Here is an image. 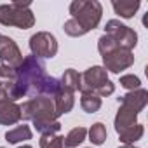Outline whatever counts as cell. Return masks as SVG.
<instances>
[{
    "instance_id": "1",
    "label": "cell",
    "mask_w": 148,
    "mask_h": 148,
    "mask_svg": "<svg viewBox=\"0 0 148 148\" xmlns=\"http://www.w3.org/2000/svg\"><path fill=\"white\" fill-rule=\"evenodd\" d=\"M59 87H61L59 79L47 75L42 59H37L35 56H26L21 66L16 70L14 101L35 96H49L52 99L58 94Z\"/></svg>"
},
{
    "instance_id": "2",
    "label": "cell",
    "mask_w": 148,
    "mask_h": 148,
    "mask_svg": "<svg viewBox=\"0 0 148 148\" xmlns=\"http://www.w3.org/2000/svg\"><path fill=\"white\" fill-rule=\"evenodd\" d=\"M19 108H21V119L32 120L33 127L40 134H58L59 132L61 124L54 110V101L49 96L30 98L23 105H19Z\"/></svg>"
},
{
    "instance_id": "3",
    "label": "cell",
    "mask_w": 148,
    "mask_h": 148,
    "mask_svg": "<svg viewBox=\"0 0 148 148\" xmlns=\"http://www.w3.org/2000/svg\"><path fill=\"white\" fill-rule=\"evenodd\" d=\"M80 92H96L99 98H108L115 92V84L108 79V71L103 66H91L80 73Z\"/></svg>"
},
{
    "instance_id": "4",
    "label": "cell",
    "mask_w": 148,
    "mask_h": 148,
    "mask_svg": "<svg viewBox=\"0 0 148 148\" xmlns=\"http://www.w3.org/2000/svg\"><path fill=\"white\" fill-rule=\"evenodd\" d=\"M71 19H75L87 33L99 26L103 18V5L98 0H73L70 4Z\"/></svg>"
},
{
    "instance_id": "5",
    "label": "cell",
    "mask_w": 148,
    "mask_h": 148,
    "mask_svg": "<svg viewBox=\"0 0 148 148\" xmlns=\"http://www.w3.org/2000/svg\"><path fill=\"white\" fill-rule=\"evenodd\" d=\"M0 25L28 30L35 25V16L30 9V2H11L0 5Z\"/></svg>"
},
{
    "instance_id": "6",
    "label": "cell",
    "mask_w": 148,
    "mask_h": 148,
    "mask_svg": "<svg viewBox=\"0 0 148 148\" xmlns=\"http://www.w3.org/2000/svg\"><path fill=\"white\" fill-rule=\"evenodd\" d=\"M105 35H108L119 47H122V49H125V51H132V49L138 45V33H136L131 26L120 23L119 19H110V21H106Z\"/></svg>"
},
{
    "instance_id": "7",
    "label": "cell",
    "mask_w": 148,
    "mask_h": 148,
    "mask_svg": "<svg viewBox=\"0 0 148 148\" xmlns=\"http://www.w3.org/2000/svg\"><path fill=\"white\" fill-rule=\"evenodd\" d=\"M30 51L37 59H49L58 54V40L49 32H37L30 37Z\"/></svg>"
},
{
    "instance_id": "8",
    "label": "cell",
    "mask_w": 148,
    "mask_h": 148,
    "mask_svg": "<svg viewBox=\"0 0 148 148\" xmlns=\"http://www.w3.org/2000/svg\"><path fill=\"white\" fill-rule=\"evenodd\" d=\"M101 58H103V68L112 73H120L134 64L132 51H125L122 47H115V49L108 51L106 54H103Z\"/></svg>"
},
{
    "instance_id": "9",
    "label": "cell",
    "mask_w": 148,
    "mask_h": 148,
    "mask_svg": "<svg viewBox=\"0 0 148 148\" xmlns=\"http://www.w3.org/2000/svg\"><path fill=\"white\" fill-rule=\"evenodd\" d=\"M23 59H25L23 52L19 51L18 44L11 37H7V35L0 37V64L12 68V70H18L21 66Z\"/></svg>"
},
{
    "instance_id": "10",
    "label": "cell",
    "mask_w": 148,
    "mask_h": 148,
    "mask_svg": "<svg viewBox=\"0 0 148 148\" xmlns=\"http://www.w3.org/2000/svg\"><path fill=\"white\" fill-rule=\"evenodd\" d=\"M119 105L120 106H125V108H131L132 112H136L139 115V112L145 110L146 103H148V91L146 89H136V91H129L127 94L117 98Z\"/></svg>"
},
{
    "instance_id": "11",
    "label": "cell",
    "mask_w": 148,
    "mask_h": 148,
    "mask_svg": "<svg viewBox=\"0 0 148 148\" xmlns=\"http://www.w3.org/2000/svg\"><path fill=\"white\" fill-rule=\"evenodd\" d=\"M19 120H21V108L16 101H11V99L0 101V124L14 125Z\"/></svg>"
},
{
    "instance_id": "12",
    "label": "cell",
    "mask_w": 148,
    "mask_h": 148,
    "mask_svg": "<svg viewBox=\"0 0 148 148\" xmlns=\"http://www.w3.org/2000/svg\"><path fill=\"white\" fill-rule=\"evenodd\" d=\"M52 101H54V110H56V115L58 117H61L64 113H70L73 110V106H75V98H73V92H70V91H66L63 87H59V91L52 98Z\"/></svg>"
},
{
    "instance_id": "13",
    "label": "cell",
    "mask_w": 148,
    "mask_h": 148,
    "mask_svg": "<svg viewBox=\"0 0 148 148\" xmlns=\"http://www.w3.org/2000/svg\"><path fill=\"white\" fill-rule=\"evenodd\" d=\"M138 124V113L132 112L131 108H125V106H119V112L115 115V131L117 134L136 125Z\"/></svg>"
},
{
    "instance_id": "14",
    "label": "cell",
    "mask_w": 148,
    "mask_h": 148,
    "mask_svg": "<svg viewBox=\"0 0 148 148\" xmlns=\"http://www.w3.org/2000/svg\"><path fill=\"white\" fill-rule=\"evenodd\" d=\"M139 5H141L139 0H113L112 2V7H113L115 14H119L124 19H131L138 12Z\"/></svg>"
},
{
    "instance_id": "15",
    "label": "cell",
    "mask_w": 148,
    "mask_h": 148,
    "mask_svg": "<svg viewBox=\"0 0 148 148\" xmlns=\"http://www.w3.org/2000/svg\"><path fill=\"white\" fill-rule=\"evenodd\" d=\"M14 82H16V70L0 64V86L4 87L11 101H14Z\"/></svg>"
},
{
    "instance_id": "16",
    "label": "cell",
    "mask_w": 148,
    "mask_h": 148,
    "mask_svg": "<svg viewBox=\"0 0 148 148\" xmlns=\"http://www.w3.org/2000/svg\"><path fill=\"white\" fill-rule=\"evenodd\" d=\"M32 136H33V132H32L30 125L21 124V125H16L14 129H9V131L5 132V141L11 143V145H18V143H21V141L32 139Z\"/></svg>"
},
{
    "instance_id": "17",
    "label": "cell",
    "mask_w": 148,
    "mask_h": 148,
    "mask_svg": "<svg viewBox=\"0 0 148 148\" xmlns=\"http://www.w3.org/2000/svg\"><path fill=\"white\" fill-rule=\"evenodd\" d=\"M79 82H80V73L77 70H73V68L64 70V73L59 79L61 87L70 91V92H73V94H75V91H79Z\"/></svg>"
},
{
    "instance_id": "18",
    "label": "cell",
    "mask_w": 148,
    "mask_h": 148,
    "mask_svg": "<svg viewBox=\"0 0 148 148\" xmlns=\"http://www.w3.org/2000/svg\"><path fill=\"white\" fill-rule=\"evenodd\" d=\"M80 106L86 113H96L101 108V98L96 92H80Z\"/></svg>"
},
{
    "instance_id": "19",
    "label": "cell",
    "mask_w": 148,
    "mask_h": 148,
    "mask_svg": "<svg viewBox=\"0 0 148 148\" xmlns=\"http://www.w3.org/2000/svg\"><path fill=\"white\" fill-rule=\"evenodd\" d=\"M143 134H145V127H143V124L138 122L136 125H132V127L119 132V138H120L122 145H134L136 141H139L143 138Z\"/></svg>"
},
{
    "instance_id": "20",
    "label": "cell",
    "mask_w": 148,
    "mask_h": 148,
    "mask_svg": "<svg viewBox=\"0 0 148 148\" xmlns=\"http://www.w3.org/2000/svg\"><path fill=\"white\" fill-rule=\"evenodd\" d=\"M87 138V129L79 125V127H73L66 136H64V146L66 148H75L79 146L84 139Z\"/></svg>"
},
{
    "instance_id": "21",
    "label": "cell",
    "mask_w": 148,
    "mask_h": 148,
    "mask_svg": "<svg viewBox=\"0 0 148 148\" xmlns=\"http://www.w3.org/2000/svg\"><path fill=\"white\" fill-rule=\"evenodd\" d=\"M87 134H89L91 143H92V145H96V146L103 145V143L106 141V136H108L106 127H105V124H103V122H96V124H92V125H91V129L87 131Z\"/></svg>"
},
{
    "instance_id": "22",
    "label": "cell",
    "mask_w": 148,
    "mask_h": 148,
    "mask_svg": "<svg viewBox=\"0 0 148 148\" xmlns=\"http://www.w3.org/2000/svg\"><path fill=\"white\" fill-rule=\"evenodd\" d=\"M38 145H40V148H66L64 136H61V134H42Z\"/></svg>"
},
{
    "instance_id": "23",
    "label": "cell",
    "mask_w": 148,
    "mask_h": 148,
    "mask_svg": "<svg viewBox=\"0 0 148 148\" xmlns=\"http://www.w3.org/2000/svg\"><path fill=\"white\" fill-rule=\"evenodd\" d=\"M63 30H64V33H66L68 37H84V35L87 33L75 19H71V18L63 25Z\"/></svg>"
},
{
    "instance_id": "24",
    "label": "cell",
    "mask_w": 148,
    "mask_h": 148,
    "mask_svg": "<svg viewBox=\"0 0 148 148\" xmlns=\"http://www.w3.org/2000/svg\"><path fill=\"white\" fill-rule=\"evenodd\" d=\"M120 86L127 91H136L141 87V80H139V77L132 75V73H127V75L120 77Z\"/></svg>"
},
{
    "instance_id": "25",
    "label": "cell",
    "mask_w": 148,
    "mask_h": 148,
    "mask_svg": "<svg viewBox=\"0 0 148 148\" xmlns=\"http://www.w3.org/2000/svg\"><path fill=\"white\" fill-rule=\"evenodd\" d=\"M4 99H9V98H7V92L4 91V87L0 86V101H4Z\"/></svg>"
},
{
    "instance_id": "26",
    "label": "cell",
    "mask_w": 148,
    "mask_h": 148,
    "mask_svg": "<svg viewBox=\"0 0 148 148\" xmlns=\"http://www.w3.org/2000/svg\"><path fill=\"white\" fill-rule=\"evenodd\" d=\"M119 148H138V146H134V145H122V146H119Z\"/></svg>"
},
{
    "instance_id": "27",
    "label": "cell",
    "mask_w": 148,
    "mask_h": 148,
    "mask_svg": "<svg viewBox=\"0 0 148 148\" xmlns=\"http://www.w3.org/2000/svg\"><path fill=\"white\" fill-rule=\"evenodd\" d=\"M18 148H33V146H30V145H23V146H18Z\"/></svg>"
},
{
    "instance_id": "28",
    "label": "cell",
    "mask_w": 148,
    "mask_h": 148,
    "mask_svg": "<svg viewBox=\"0 0 148 148\" xmlns=\"http://www.w3.org/2000/svg\"><path fill=\"white\" fill-rule=\"evenodd\" d=\"M0 148H5V146H0Z\"/></svg>"
},
{
    "instance_id": "29",
    "label": "cell",
    "mask_w": 148,
    "mask_h": 148,
    "mask_svg": "<svg viewBox=\"0 0 148 148\" xmlns=\"http://www.w3.org/2000/svg\"><path fill=\"white\" fill-rule=\"evenodd\" d=\"M0 37H2V33H0Z\"/></svg>"
}]
</instances>
